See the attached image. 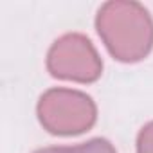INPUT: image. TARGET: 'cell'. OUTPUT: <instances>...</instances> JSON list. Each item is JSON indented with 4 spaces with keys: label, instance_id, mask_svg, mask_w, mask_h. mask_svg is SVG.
<instances>
[{
    "label": "cell",
    "instance_id": "cell-4",
    "mask_svg": "<svg viewBox=\"0 0 153 153\" xmlns=\"http://www.w3.org/2000/svg\"><path fill=\"white\" fill-rule=\"evenodd\" d=\"M34 153H117L114 144L103 137L90 139L87 142L76 144V146H47L40 148Z\"/></svg>",
    "mask_w": 153,
    "mask_h": 153
},
{
    "label": "cell",
    "instance_id": "cell-5",
    "mask_svg": "<svg viewBox=\"0 0 153 153\" xmlns=\"http://www.w3.org/2000/svg\"><path fill=\"white\" fill-rule=\"evenodd\" d=\"M137 153H153V121L140 128L137 135Z\"/></svg>",
    "mask_w": 153,
    "mask_h": 153
},
{
    "label": "cell",
    "instance_id": "cell-1",
    "mask_svg": "<svg viewBox=\"0 0 153 153\" xmlns=\"http://www.w3.org/2000/svg\"><path fill=\"white\" fill-rule=\"evenodd\" d=\"M96 31L110 56L121 63L142 61L153 49V18L133 0L105 2L96 15Z\"/></svg>",
    "mask_w": 153,
    "mask_h": 153
},
{
    "label": "cell",
    "instance_id": "cell-3",
    "mask_svg": "<svg viewBox=\"0 0 153 153\" xmlns=\"http://www.w3.org/2000/svg\"><path fill=\"white\" fill-rule=\"evenodd\" d=\"M47 70L52 78L94 83L103 74V61L94 43L81 33L59 36L47 52Z\"/></svg>",
    "mask_w": 153,
    "mask_h": 153
},
{
    "label": "cell",
    "instance_id": "cell-2",
    "mask_svg": "<svg viewBox=\"0 0 153 153\" xmlns=\"http://www.w3.org/2000/svg\"><path fill=\"white\" fill-rule=\"evenodd\" d=\"M38 121L52 135L72 137L88 131L97 121L94 99L76 88H49L36 105Z\"/></svg>",
    "mask_w": 153,
    "mask_h": 153
}]
</instances>
